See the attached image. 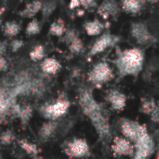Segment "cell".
<instances>
[{
	"label": "cell",
	"instance_id": "obj_1",
	"mask_svg": "<svg viewBox=\"0 0 159 159\" xmlns=\"http://www.w3.org/2000/svg\"><path fill=\"white\" fill-rule=\"evenodd\" d=\"M78 103L83 114L91 122L101 142L103 143H110L112 140V128L108 111L102 102L95 99L93 90L89 87L84 86L79 89Z\"/></svg>",
	"mask_w": 159,
	"mask_h": 159
},
{
	"label": "cell",
	"instance_id": "obj_2",
	"mask_svg": "<svg viewBox=\"0 0 159 159\" xmlns=\"http://www.w3.org/2000/svg\"><path fill=\"white\" fill-rule=\"evenodd\" d=\"M114 64L116 65L117 74L120 77L137 76L143 68V51L139 48L117 50Z\"/></svg>",
	"mask_w": 159,
	"mask_h": 159
},
{
	"label": "cell",
	"instance_id": "obj_3",
	"mask_svg": "<svg viewBox=\"0 0 159 159\" xmlns=\"http://www.w3.org/2000/svg\"><path fill=\"white\" fill-rule=\"evenodd\" d=\"M118 127L123 137L129 140L132 144L148 134V130L145 125H143L132 119L120 118Z\"/></svg>",
	"mask_w": 159,
	"mask_h": 159
},
{
	"label": "cell",
	"instance_id": "obj_4",
	"mask_svg": "<svg viewBox=\"0 0 159 159\" xmlns=\"http://www.w3.org/2000/svg\"><path fill=\"white\" fill-rule=\"evenodd\" d=\"M63 153L70 158H86L90 156V147L88 142L82 138H72L61 144Z\"/></svg>",
	"mask_w": 159,
	"mask_h": 159
},
{
	"label": "cell",
	"instance_id": "obj_5",
	"mask_svg": "<svg viewBox=\"0 0 159 159\" xmlns=\"http://www.w3.org/2000/svg\"><path fill=\"white\" fill-rule=\"evenodd\" d=\"M115 77L114 70L106 61H99L88 74V80L96 87H102Z\"/></svg>",
	"mask_w": 159,
	"mask_h": 159
},
{
	"label": "cell",
	"instance_id": "obj_6",
	"mask_svg": "<svg viewBox=\"0 0 159 159\" xmlns=\"http://www.w3.org/2000/svg\"><path fill=\"white\" fill-rule=\"evenodd\" d=\"M70 108V102L66 99H59L52 103H47L39 108V114L48 121H56L64 116Z\"/></svg>",
	"mask_w": 159,
	"mask_h": 159
},
{
	"label": "cell",
	"instance_id": "obj_7",
	"mask_svg": "<svg viewBox=\"0 0 159 159\" xmlns=\"http://www.w3.org/2000/svg\"><path fill=\"white\" fill-rule=\"evenodd\" d=\"M119 41H120V37L118 35L113 34L110 32H105L95 40V42L93 43L92 47L90 48L88 55L89 57L96 56V55L105 51L106 49L116 46Z\"/></svg>",
	"mask_w": 159,
	"mask_h": 159
},
{
	"label": "cell",
	"instance_id": "obj_8",
	"mask_svg": "<svg viewBox=\"0 0 159 159\" xmlns=\"http://www.w3.org/2000/svg\"><path fill=\"white\" fill-rule=\"evenodd\" d=\"M130 34L138 44L143 46L152 45L156 42V38L150 33L147 24L142 21L131 23Z\"/></svg>",
	"mask_w": 159,
	"mask_h": 159
},
{
	"label": "cell",
	"instance_id": "obj_9",
	"mask_svg": "<svg viewBox=\"0 0 159 159\" xmlns=\"http://www.w3.org/2000/svg\"><path fill=\"white\" fill-rule=\"evenodd\" d=\"M134 146V155L133 157L143 159H148L155 152L156 145L153 138L148 133L147 135L141 138L137 143L133 144Z\"/></svg>",
	"mask_w": 159,
	"mask_h": 159
},
{
	"label": "cell",
	"instance_id": "obj_10",
	"mask_svg": "<svg viewBox=\"0 0 159 159\" xmlns=\"http://www.w3.org/2000/svg\"><path fill=\"white\" fill-rule=\"evenodd\" d=\"M111 150L116 157H133L135 152L133 144L123 136H116L113 139Z\"/></svg>",
	"mask_w": 159,
	"mask_h": 159
},
{
	"label": "cell",
	"instance_id": "obj_11",
	"mask_svg": "<svg viewBox=\"0 0 159 159\" xmlns=\"http://www.w3.org/2000/svg\"><path fill=\"white\" fill-rule=\"evenodd\" d=\"M104 99L106 102L109 103L111 108L115 111H123L127 104V96L122 91L116 89H109L106 92Z\"/></svg>",
	"mask_w": 159,
	"mask_h": 159
},
{
	"label": "cell",
	"instance_id": "obj_12",
	"mask_svg": "<svg viewBox=\"0 0 159 159\" xmlns=\"http://www.w3.org/2000/svg\"><path fill=\"white\" fill-rule=\"evenodd\" d=\"M120 11H121V7L119 3L112 0L103 1L97 7V13L104 20H107L110 17H113L114 19L117 18Z\"/></svg>",
	"mask_w": 159,
	"mask_h": 159
},
{
	"label": "cell",
	"instance_id": "obj_13",
	"mask_svg": "<svg viewBox=\"0 0 159 159\" xmlns=\"http://www.w3.org/2000/svg\"><path fill=\"white\" fill-rule=\"evenodd\" d=\"M140 112L142 114L149 116L152 121H154L156 123L158 122V105L153 98L142 100Z\"/></svg>",
	"mask_w": 159,
	"mask_h": 159
},
{
	"label": "cell",
	"instance_id": "obj_14",
	"mask_svg": "<svg viewBox=\"0 0 159 159\" xmlns=\"http://www.w3.org/2000/svg\"><path fill=\"white\" fill-rule=\"evenodd\" d=\"M120 7L121 9L129 15H137L139 14L144 6V1L142 0H125L120 2Z\"/></svg>",
	"mask_w": 159,
	"mask_h": 159
},
{
	"label": "cell",
	"instance_id": "obj_15",
	"mask_svg": "<svg viewBox=\"0 0 159 159\" xmlns=\"http://www.w3.org/2000/svg\"><path fill=\"white\" fill-rule=\"evenodd\" d=\"M14 107L12 97L8 95L5 90L0 89V118H4L10 112L12 113V109Z\"/></svg>",
	"mask_w": 159,
	"mask_h": 159
},
{
	"label": "cell",
	"instance_id": "obj_16",
	"mask_svg": "<svg viewBox=\"0 0 159 159\" xmlns=\"http://www.w3.org/2000/svg\"><path fill=\"white\" fill-rule=\"evenodd\" d=\"M57 128H58V124L56 121H47L45 122L39 131H38V136H39V139L43 142H47L48 141L49 139H51L56 130H57Z\"/></svg>",
	"mask_w": 159,
	"mask_h": 159
},
{
	"label": "cell",
	"instance_id": "obj_17",
	"mask_svg": "<svg viewBox=\"0 0 159 159\" xmlns=\"http://www.w3.org/2000/svg\"><path fill=\"white\" fill-rule=\"evenodd\" d=\"M84 29L89 35L96 36V35H100L104 31L105 24L102 20L98 19H94V20L86 21L84 24Z\"/></svg>",
	"mask_w": 159,
	"mask_h": 159
},
{
	"label": "cell",
	"instance_id": "obj_18",
	"mask_svg": "<svg viewBox=\"0 0 159 159\" xmlns=\"http://www.w3.org/2000/svg\"><path fill=\"white\" fill-rule=\"evenodd\" d=\"M61 68V65L56 58H45L41 62V70L47 75H55Z\"/></svg>",
	"mask_w": 159,
	"mask_h": 159
},
{
	"label": "cell",
	"instance_id": "obj_19",
	"mask_svg": "<svg viewBox=\"0 0 159 159\" xmlns=\"http://www.w3.org/2000/svg\"><path fill=\"white\" fill-rule=\"evenodd\" d=\"M12 113L16 114V116L20 118V122L23 125H26L33 116V109L30 104H26L23 106L14 105Z\"/></svg>",
	"mask_w": 159,
	"mask_h": 159
},
{
	"label": "cell",
	"instance_id": "obj_20",
	"mask_svg": "<svg viewBox=\"0 0 159 159\" xmlns=\"http://www.w3.org/2000/svg\"><path fill=\"white\" fill-rule=\"evenodd\" d=\"M42 7V2L34 1L27 3L23 9L19 12V15L22 18H33L34 17L40 10Z\"/></svg>",
	"mask_w": 159,
	"mask_h": 159
},
{
	"label": "cell",
	"instance_id": "obj_21",
	"mask_svg": "<svg viewBox=\"0 0 159 159\" xmlns=\"http://www.w3.org/2000/svg\"><path fill=\"white\" fill-rule=\"evenodd\" d=\"M21 30L20 24L16 20H8L6 21L2 27L3 34L6 37H15L17 36Z\"/></svg>",
	"mask_w": 159,
	"mask_h": 159
},
{
	"label": "cell",
	"instance_id": "obj_22",
	"mask_svg": "<svg viewBox=\"0 0 159 159\" xmlns=\"http://www.w3.org/2000/svg\"><path fill=\"white\" fill-rule=\"evenodd\" d=\"M65 31H66V27H65L64 20L61 18H58L50 24L48 34L53 36L61 37V36H63Z\"/></svg>",
	"mask_w": 159,
	"mask_h": 159
},
{
	"label": "cell",
	"instance_id": "obj_23",
	"mask_svg": "<svg viewBox=\"0 0 159 159\" xmlns=\"http://www.w3.org/2000/svg\"><path fill=\"white\" fill-rule=\"evenodd\" d=\"M20 147L33 159L38 157L39 155V149L35 143H33L27 140H20L18 141Z\"/></svg>",
	"mask_w": 159,
	"mask_h": 159
},
{
	"label": "cell",
	"instance_id": "obj_24",
	"mask_svg": "<svg viewBox=\"0 0 159 159\" xmlns=\"http://www.w3.org/2000/svg\"><path fill=\"white\" fill-rule=\"evenodd\" d=\"M45 52L46 51H45L44 46L39 44V45H36L35 47H34V48L30 51L29 56L33 61H39L45 58Z\"/></svg>",
	"mask_w": 159,
	"mask_h": 159
},
{
	"label": "cell",
	"instance_id": "obj_25",
	"mask_svg": "<svg viewBox=\"0 0 159 159\" xmlns=\"http://www.w3.org/2000/svg\"><path fill=\"white\" fill-rule=\"evenodd\" d=\"M40 32H41V24L39 20L36 19H33L32 20H30L25 28V34L29 36L35 35Z\"/></svg>",
	"mask_w": 159,
	"mask_h": 159
},
{
	"label": "cell",
	"instance_id": "obj_26",
	"mask_svg": "<svg viewBox=\"0 0 159 159\" xmlns=\"http://www.w3.org/2000/svg\"><path fill=\"white\" fill-rule=\"evenodd\" d=\"M57 3L55 1H48V2H42L41 11H42V17L44 20L48 19L53 11L56 9Z\"/></svg>",
	"mask_w": 159,
	"mask_h": 159
},
{
	"label": "cell",
	"instance_id": "obj_27",
	"mask_svg": "<svg viewBox=\"0 0 159 159\" xmlns=\"http://www.w3.org/2000/svg\"><path fill=\"white\" fill-rule=\"evenodd\" d=\"M67 46H68L69 50L72 53H74V54H80L83 51V49H84L83 41L81 40V38L79 36H77L75 39H73Z\"/></svg>",
	"mask_w": 159,
	"mask_h": 159
},
{
	"label": "cell",
	"instance_id": "obj_28",
	"mask_svg": "<svg viewBox=\"0 0 159 159\" xmlns=\"http://www.w3.org/2000/svg\"><path fill=\"white\" fill-rule=\"evenodd\" d=\"M15 138L16 137L14 132L10 129H7L6 131L2 132V134L0 135V142L4 145H8L15 141Z\"/></svg>",
	"mask_w": 159,
	"mask_h": 159
},
{
	"label": "cell",
	"instance_id": "obj_29",
	"mask_svg": "<svg viewBox=\"0 0 159 159\" xmlns=\"http://www.w3.org/2000/svg\"><path fill=\"white\" fill-rule=\"evenodd\" d=\"M78 36V34L76 33V31L75 29H70V30H66L64 34H63V42H65L67 45L75 37Z\"/></svg>",
	"mask_w": 159,
	"mask_h": 159
},
{
	"label": "cell",
	"instance_id": "obj_30",
	"mask_svg": "<svg viewBox=\"0 0 159 159\" xmlns=\"http://www.w3.org/2000/svg\"><path fill=\"white\" fill-rule=\"evenodd\" d=\"M23 41L21 39H17V38H14L10 41V43L8 44L9 45V48L11 49L12 52H16L18 51L19 49H20L23 46Z\"/></svg>",
	"mask_w": 159,
	"mask_h": 159
},
{
	"label": "cell",
	"instance_id": "obj_31",
	"mask_svg": "<svg viewBox=\"0 0 159 159\" xmlns=\"http://www.w3.org/2000/svg\"><path fill=\"white\" fill-rule=\"evenodd\" d=\"M80 7L85 9H91L98 7V4L94 0H82L80 1Z\"/></svg>",
	"mask_w": 159,
	"mask_h": 159
},
{
	"label": "cell",
	"instance_id": "obj_32",
	"mask_svg": "<svg viewBox=\"0 0 159 159\" xmlns=\"http://www.w3.org/2000/svg\"><path fill=\"white\" fill-rule=\"evenodd\" d=\"M7 48V43L6 41H0V57H3V55L6 53Z\"/></svg>",
	"mask_w": 159,
	"mask_h": 159
},
{
	"label": "cell",
	"instance_id": "obj_33",
	"mask_svg": "<svg viewBox=\"0 0 159 159\" xmlns=\"http://www.w3.org/2000/svg\"><path fill=\"white\" fill-rule=\"evenodd\" d=\"M7 69V61L4 57H0V72Z\"/></svg>",
	"mask_w": 159,
	"mask_h": 159
},
{
	"label": "cell",
	"instance_id": "obj_34",
	"mask_svg": "<svg viewBox=\"0 0 159 159\" xmlns=\"http://www.w3.org/2000/svg\"><path fill=\"white\" fill-rule=\"evenodd\" d=\"M68 7H69V8H70V9L77 8V7H80V1H76V0H75V1H71V2L69 3Z\"/></svg>",
	"mask_w": 159,
	"mask_h": 159
},
{
	"label": "cell",
	"instance_id": "obj_35",
	"mask_svg": "<svg viewBox=\"0 0 159 159\" xmlns=\"http://www.w3.org/2000/svg\"><path fill=\"white\" fill-rule=\"evenodd\" d=\"M132 159H143V158H139V157H132Z\"/></svg>",
	"mask_w": 159,
	"mask_h": 159
},
{
	"label": "cell",
	"instance_id": "obj_36",
	"mask_svg": "<svg viewBox=\"0 0 159 159\" xmlns=\"http://www.w3.org/2000/svg\"><path fill=\"white\" fill-rule=\"evenodd\" d=\"M34 159H39V158H38V157H36V158H34Z\"/></svg>",
	"mask_w": 159,
	"mask_h": 159
}]
</instances>
